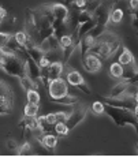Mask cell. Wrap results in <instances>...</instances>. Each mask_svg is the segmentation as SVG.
<instances>
[{"mask_svg": "<svg viewBox=\"0 0 138 157\" xmlns=\"http://www.w3.org/2000/svg\"><path fill=\"white\" fill-rule=\"evenodd\" d=\"M96 38L92 37L90 34H86L82 37V40H81L79 43V47H81V57H83L86 55V53L89 52V49L93 47V44H94Z\"/></svg>", "mask_w": 138, "mask_h": 157, "instance_id": "obj_18", "label": "cell"}, {"mask_svg": "<svg viewBox=\"0 0 138 157\" xmlns=\"http://www.w3.org/2000/svg\"><path fill=\"white\" fill-rule=\"evenodd\" d=\"M71 44H75V43L73 41V37H71L70 33H68V34H63L62 37L59 38V45H60L62 49H66V48H68Z\"/></svg>", "mask_w": 138, "mask_h": 157, "instance_id": "obj_27", "label": "cell"}, {"mask_svg": "<svg viewBox=\"0 0 138 157\" xmlns=\"http://www.w3.org/2000/svg\"><path fill=\"white\" fill-rule=\"evenodd\" d=\"M137 149H138V144H137Z\"/></svg>", "mask_w": 138, "mask_h": 157, "instance_id": "obj_42", "label": "cell"}, {"mask_svg": "<svg viewBox=\"0 0 138 157\" xmlns=\"http://www.w3.org/2000/svg\"><path fill=\"white\" fill-rule=\"evenodd\" d=\"M14 111V92L10 85L0 81V115H10Z\"/></svg>", "mask_w": 138, "mask_h": 157, "instance_id": "obj_5", "label": "cell"}, {"mask_svg": "<svg viewBox=\"0 0 138 157\" xmlns=\"http://www.w3.org/2000/svg\"><path fill=\"white\" fill-rule=\"evenodd\" d=\"M122 45V41L115 33L112 32H104L101 36H98L96 38L93 47L89 49L88 53H93V55L98 56L101 60L109 59L112 55H115L116 51L119 49V47Z\"/></svg>", "mask_w": 138, "mask_h": 157, "instance_id": "obj_2", "label": "cell"}, {"mask_svg": "<svg viewBox=\"0 0 138 157\" xmlns=\"http://www.w3.org/2000/svg\"><path fill=\"white\" fill-rule=\"evenodd\" d=\"M13 36L14 34H11L10 32H0V49L7 45V43L10 41V38L13 37Z\"/></svg>", "mask_w": 138, "mask_h": 157, "instance_id": "obj_29", "label": "cell"}, {"mask_svg": "<svg viewBox=\"0 0 138 157\" xmlns=\"http://www.w3.org/2000/svg\"><path fill=\"white\" fill-rule=\"evenodd\" d=\"M127 4H128V13L138 10V0H127Z\"/></svg>", "mask_w": 138, "mask_h": 157, "instance_id": "obj_32", "label": "cell"}, {"mask_svg": "<svg viewBox=\"0 0 138 157\" xmlns=\"http://www.w3.org/2000/svg\"><path fill=\"white\" fill-rule=\"evenodd\" d=\"M38 47L44 51L45 53H51V52H58L59 49H62L60 45H59V37H56L55 34L49 36L47 40H44Z\"/></svg>", "mask_w": 138, "mask_h": 157, "instance_id": "obj_10", "label": "cell"}, {"mask_svg": "<svg viewBox=\"0 0 138 157\" xmlns=\"http://www.w3.org/2000/svg\"><path fill=\"white\" fill-rule=\"evenodd\" d=\"M18 126H19L21 128L36 130L38 127L37 126V117H29V116H25V115H23V117L19 120V123H18Z\"/></svg>", "mask_w": 138, "mask_h": 157, "instance_id": "obj_19", "label": "cell"}, {"mask_svg": "<svg viewBox=\"0 0 138 157\" xmlns=\"http://www.w3.org/2000/svg\"><path fill=\"white\" fill-rule=\"evenodd\" d=\"M66 81L70 86L78 87L79 90H82L86 94H92V90L89 85L86 83V81L83 79V77L81 75V72H78L77 70H68L67 74H66Z\"/></svg>", "mask_w": 138, "mask_h": 157, "instance_id": "obj_8", "label": "cell"}, {"mask_svg": "<svg viewBox=\"0 0 138 157\" xmlns=\"http://www.w3.org/2000/svg\"><path fill=\"white\" fill-rule=\"evenodd\" d=\"M125 17V8L121 6V2H115L108 15V23H121Z\"/></svg>", "mask_w": 138, "mask_h": 157, "instance_id": "obj_11", "label": "cell"}, {"mask_svg": "<svg viewBox=\"0 0 138 157\" xmlns=\"http://www.w3.org/2000/svg\"><path fill=\"white\" fill-rule=\"evenodd\" d=\"M134 130H136V132H137V135H138V126H137V127L134 128Z\"/></svg>", "mask_w": 138, "mask_h": 157, "instance_id": "obj_41", "label": "cell"}, {"mask_svg": "<svg viewBox=\"0 0 138 157\" xmlns=\"http://www.w3.org/2000/svg\"><path fill=\"white\" fill-rule=\"evenodd\" d=\"M116 57H118V62L121 63L122 66H131V64H134V56H133V53L128 51V48H126V47H123V45H121L119 47V49L116 51Z\"/></svg>", "mask_w": 138, "mask_h": 157, "instance_id": "obj_12", "label": "cell"}, {"mask_svg": "<svg viewBox=\"0 0 138 157\" xmlns=\"http://www.w3.org/2000/svg\"><path fill=\"white\" fill-rule=\"evenodd\" d=\"M64 2H66V3H67V4H68V6H70V4H71V3H74V2H75V0H64Z\"/></svg>", "mask_w": 138, "mask_h": 157, "instance_id": "obj_38", "label": "cell"}, {"mask_svg": "<svg viewBox=\"0 0 138 157\" xmlns=\"http://www.w3.org/2000/svg\"><path fill=\"white\" fill-rule=\"evenodd\" d=\"M64 63L62 60H56V62H51V64L48 66V75H49L51 81L56 79L63 74V70H64Z\"/></svg>", "mask_w": 138, "mask_h": 157, "instance_id": "obj_16", "label": "cell"}, {"mask_svg": "<svg viewBox=\"0 0 138 157\" xmlns=\"http://www.w3.org/2000/svg\"><path fill=\"white\" fill-rule=\"evenodd\" d=\"M104 113H107L112 119V122L116 126H119V127L131 126L133 128H136L138 126V119L136 113H134V111H128V109H125V108H118V107H112V105L105 104Z\"/></svg>", "mask_w": 138, "mask_h": 157, "instance_id": "obj_3", "label": "cell"}, {"mask_svg": "<svg viewBox=\"0 0 138 157\" xmlns=\"http://www.w3.org/2000/svg\"><path fill=\"white\" fill-rule=\"evenodd\" d=\"M37 141L41 144V146L45 147L47 150H53L56 147V145H58V137L56 135H52V134H43L41 137L37 138Z\"/></svg>", "mask_w": 138, "mask_h": 157, "instance_id": "obj_15", "label": "cell"}, {"mask_svg": "<svg viewBox=\"0 0 138 157\" xmlns=\"http://www.w3.org/2000/svg\"><path fill=\"white\" fill-rule=\"evenodd\" d=\"M137 89H138V85H137Z\"/></svg>", "mask_w": 138, "mask_h": 157, "instance_id": "obj_43", "label": "cell"}, {"mask_svg": "<svg viewBox=\"0 0 138 157\" xmlns=\"http://www.w3.org/2000/svg\"><path fill=\"white\" fill-rule=\"evenodd\" d=\"M17 156H30L33 153V149H32V144L29 141H25V144L19 145V147L15 150Z\"/></svg>", "mask_w": 138, "mask_h": 157, "instance_id": "obj_23", "label": "cell"}, {"mask_svg": "<svg viewBox=\"0 0 138 157\" xmlns=\"http://www.w3.org/2000/svg\"><path fill=\"white\" fill-rule=\"evenodd\" d=\"M6 17H7V11H6V8L0 7V21H2V19H4Z\"/></svg>", "mask_w": 138, "mask_h": 157, "instance_id": "obj_35", "label": "cell"}, {"mask_svg": "<svg viewBox=\"0 0 138 157\" xmlns=\"http://www.w3.org/2000/svg\"><path fill=\"white\" fill-rule=\"evenodd\" d=\"M45 117H47V122L49 123V124L55 126L56 123H58V119H56V113H48V115H45Z\"/></svg>", "mask_w": 138, "mask_h": 157, "instance_id": "obj_33", "label": "cell"}, {"mask_svg": "<svg viewBox=\"0 0 138 157\" xmlns=\"http://www.w3.org/2000/svg\"><path fill=\"white\" fill-rule=\"evenodd\" d=\"M53 131H55L56 135H59V137H66V135H68L70 130H68L67 124H66L64 122H58L55 124V127H53Z\"/></svg>", "mask_w": 138, "mask_h": 157, "instance_id": "obj_25", "label": "cell"}, {"mask_svg": "<svg viewBox=\"0 0 138 157\" xmlns=\"http://www.w3.org/2000/svg\"><path fill=\"white\" fill-rule=\"evenodd\" d=\"M116 2H118V0H116Z\"/></svg>", "mask_w": 138, "mask_h": 157, "instance_id": "obj_45", "label": "cell"}, {"mask_svg": "<svg viewBox=\"0 0 138 157\" xmlns=\"http://www.w3.org/2000/svg\"><path fill=\"white\" fill-rule=\"evenodd\" d=\"M137 85H131V83L126 82V81H122L119 82L116 86H113L112 92H111V97H118V96L126 94V93H130V94H134L133 92H130L131 89H136Z\"/></svg>", "mask_w": 138, "mask_h": 157, "instance_id": "obj_14", "label": "cell"}, {"mask_svg": "<svg viewBox=\"0 0 138 157\" xmlns=\"http://www.w3.org/2000/svg\"><path fill=\"white\" fill-rule=\"evenodd\" d=\"M26 97H28V102H32V104H40V93H38L37 89L26 90Z\"/></svg>", "mask_w": 138, "mask_h": 157, "instance_id": "obj_26", "label": "cell"}, {"mask_svg": "<svg viewBox=\"0 0 138 157\" xmlns=\"http://www.w3.org/2000/svg\"><path fill=\"white\" fill-rule=\"evenodd\" d=\"M86 113H88V107H86L85 104H81V102H78L77 107L74 108V111L70 115H68L67 120H66V124H67L68 130L71 131V130L75 128L81 122H83Z\"/></svg>", "mask_w": 138, "mask_h": 157, "instance_id": "obj_7", "label": "cell"}, {"mask_svg": "<svg viewBox=\"0 0 138 157\" xmlns=\"http://www.w3.org/2000/svg\"><path fill=\"white\" fill-rule=\"evenodd\" d=\"M123 71H125V66H122L119 62L112 63V64L109 66V75L112 78H122Z\"/></svg>", "mask_w": 138, "mask_h": 157, "instance_id": "obj_20", "label": "cell"}, {"mask_svg": "<svg viewBox=\"0 0 138 157\" xmlns=\"http://www.w3.org/2000/svg\"><path fill=\"white\" fill-rule=\"evenodd\" d=\"M131 17H138V10H136V11H131Z\"/></svg>", "mask_w": 138, "mask_h": 157, "instance_id": "obj_37", "label": "cell"}, {"mask_svg": "<svg viewBox=\"0 0 138 157\" xmlns=\"http://www.w3.org/2000/svg\"><path fill=\"white\" fill-rule=\"evenodd\" d=\"M92 112L96 113V115H101L104 113V108H105V104L103 101H94L92 104Z\"/></svg>", "mask_w": 138, "mask_h": 157, "instance_id": "obj_28", "label": "cell"}, {"mask_svg": "<svg viewBox=\"0 0 138 157\" xmlns=\"http://www.w3.org/2000/svg\"><path fill=\"white\" fill-rule=\"evenodd\" d=\"M38 111H40V107L38 104H32V102H28L25 105V109H23V115L29 117H37Z\"/></svg>", "mask_w": 138, "mask_h": 157, "instance_id": "obj_21", "label": "cell"}, {"mask_svg": "<svg viewBox=\"0 0 138 157\" xmlns=\"http://www.w3.org/2000/svg\"><path fill=\"white\" fill-rule=\"evenodd\" d=\"M14 38H15L17 43L19 45H22V47H25V45L32 40V37L29 36L28 32H17L15 34H14Z\"/></svg>", "mask_w": 138, "mask_h": 157, "instance_id": "obj_24", "label": "cell"}, {"mask_svg": "<svg viewBox=\"0 0 138 157\" xmlns=\"http://www.w3.org/2000/svg\"><path fill=\"white\" fill-rule=\"evenodd\" d=\"M0 23H2V21H0Z\"/></svg>", "mask_w": 138, "mask_h": 157, "instance_id": "obj_44", "label": "cell"}, {"mask_svg": "<svg viewBox=\"0 0 138 157\" xmlns=\"http://www.w3.org/2000/svg\"><path fill=\"white\" fill-rule=\"evenodd\" d=\"M134 97H136V100L138 101V89H137V92H136V93H134Z\"/></svg>", "mask_w": 138, "mask_h": 157, "instance_id": "obj_39", "label": "cell"}, {"mask_svg": "<svg viewBox=\"0 0 138 157\" xmlns=\"http://www.w3.org/2000/svg\"><path fill=\"white\" fill-rule=\"evenodd\" d=\"M67 117H68L67 113H64V112H56V119H58V122H64L66 123Z\"/></svg>", "mask_w": 138, "mask_h": 157, "instance_id": "obj_34", "label": "cell"}, {"mask_svg": "<svg viewBox=\"0 0 138 157\" xmlns=\"http://www.w3.org/2000/svg\"><path fill=\"white\" fill-rule=\"evenodd\" d=\"M123 81H126V82L131 83V85H138V68H137L136 71H134V74L131 75L128 79H123Z\"/></svg>", "mask_w": 138, "mask_h": 157, "instance_id": "obj_31", "label": "cell"}, {"mask_svg": "<svg viewBox=\"0 0 138 157\" xmlns=\"http://www.w3.org/2000/svg\"><path fill=\"white\" fill-rule=\"evenodd\" d=\"M81 62H82L83 68L88 72H97L103 67V60L93 53H86L83 57H81Z\"/></svg>", "mask_w": 138, "mask_h": 157, "instance_id": "obj_9", "label": "cell"}, {"mask_svg": "<svg viewBox=\"0 0 138 157\" xmlns=\"http://www.w3.org/2000/svg\"><path fill=\"white\" fill-rule=\"evenodd\" d=\"M104 104L107 105H112V107H118V108H125L128 111H136L138 107V101L136 100L134 94L126 93V94L118 96V97H101Z\"/></svg>", "mask_w": 138, "mask_h": 157, "instance_id": "obj_4", "label": "cell"}, {"mask_svg": "<svg viewBox=\"0 0 138 157\" xmlns=\"http://www.w3.org/2000/svg\"><path fill=\"white\" fill-rule=\"evenodd\" d=\"M48 89V96H49L51 101L55 102L59 98L64 97V96L68 94V83L66 79L63 78H56V79H52L47 86Z\"/></svg>", "mask_w": 138, "mask_h": 157, "instance_id": "obj_6", "label": "cell"}, {"mask_svg": "<svg viewBox=\"0 0 138 157\" xmlns=\"http://www.w3.org/2000/svg\"><path fill=\"white\" fill-rule=\"evenodd\" d=\"M37 126L43 132H51L53 130V127H55V126L49 124V123L47 122L45 115H44V116H38L37 117Z\"/></svg>", "mask_w": 138, "mask_h": 157, "instance_id": "obj_22", "label": "cell"}, {"mask_svg": "<svg viewBox=\"0 0 138 157\" xmlns=\"http://www.w3.org/2000/svg\"><path fill=\"white\" fill-rule=\"evenodd\" d=\"M52 13H53L55 19H58V21L68 19V7H66L64 4H60V3L52 4Z\"/></svg>", "mask_w": 138, "mask_h": 157, "instance_id": "obj_17", "label": "cell"}, {"mask_svg": "<svg viewBox=\"0 0 138 157\" xmlns=\"http://www.w3.org/2000/svg\"><path fill=\"white\" fill-rule=\"evenodd\" d=\"M134 113H136V116H137V119H138V107H137V109L134 111Z\"/></svg>", "mask_w": 138, "mask_h": 157, "instance_id": "obj_40", "label": "cell"}, {"mask_svg": "<svg viewBox=\"0 0 138 157\" xmlns=\"http://www.w3.org/2000/svg\"><path fill=\"white\" fill-rule=\"evenodd\" d=\"M7 147H8L10 150H14V152H15L18 147H19V145H18L15 138H11V137L7 138Z\"/></svg>", "mask_w": 138, "mask_h": 157, "instance_id": "obj_30", "label": "cell"}, {"mask_svg": "<svg viewBox=\"0 0 138 157\" xmlns=\"http://www.w3.org/2000/svg\"><path fill=\"white\" fill-rule=\"evenodd\" d=\"M0 68L6 74L18 78L25 90L37 89V83L32 81V78L28 74L26 56L18 55V53L10 51L7 47L2 48L0 49Z\"/></svg>", "mask_w": 138, "mask_h": 157, "instance_id": "obj_1", "label": "cell"}, {"mask_svg": "<svg viewBox=\"0 0 138 157\" xmlns=\"http://www.w3.org/2000/svg\"><path fill=\"white\" fill-rule=\"evenodd\" d=\"M26 64H28V74L32 78V81H34L36 83L40 82V77H41V68L38 66L37 62L32 59L30 56L26 55Z\"/></svg>", "mask_w": 138, "mask_h": 157, "instance_id": "obj_13", "label": "cell"}, {"mask_svg": "<svg viewBox=\"0 0 138 157\" xmlns=\"http://www.w3.org/2000/svg\"><path fill=\"white\" fill-rule=\"evenodd\" d=\"M131 23H133V28L138 32V17H133V22Z\"/></svg>", "mask_w": 138, "mask_h": 157, "instance_id": "obj_36", "label": "cell"}]
</instances>
